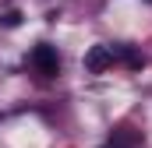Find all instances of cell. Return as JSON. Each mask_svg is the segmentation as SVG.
Masks as SVG:
<instances>
[{
    "mask_svg": "<svg viewBox=\"0 0 152 148\" xmlns=\"http://www.w3.org/2000/svg\"><path fill=\"white\" fill-rule=\"evenodd\" d=\"M149 4H152V0H149Z\"/></svg>",
    "mask_w": 152,
    "mask_h": 148,
    "instance_id": "cell-6",
    "label": "cell"
},
{
    "mask_svg": "<svg viewBox=\"0 0 152 148\" xmlns=\"http://www.w3.org/2000/svg\"><path fill=\"white\" fill-rule=\"evenodd\" d=\"M0 25H4V28L21 25V11H4V14H0Z\"/></svg>",
    "mask_w": 152,
    "mask_h": 148,
    "instance_id": "cell-5",
    "label": "cell"
},
{
    "mask_svg": "<svg viewBox=\"0 0 152 148\" xmlns=\"http://www.w3.org/2000/svg\"><path fill=\"white\" fill-rule=\"evenodd\" d=\"M28 67H32L39 78H57V74H60V53H57V46L39 42L36 49L28 53Z\"/></svg>",
    "mask_w": 152,
    "mask_h": 148,
    "instance_id": "cell-1",
    "label": "cell"
},
{
    "mask_svg": "<svg viewBox=\"0 0 152 148\" xmlns=\"http://www.w3.org/2000/svg\"><path fill=\"white\" fill-rule=\"evenodd\" d=\"M85 67H88L92 74L110 71V67H113V49H110V46H92L88 57H85Z\"/></svg>",
    "mask_w": 152,
    "mask_h": 148,
    "instance_id": "cell-3",
    "label": "cell"
},
{
    "mask_svg": "<svg viewBox=\"0 0 152 148\" xmlns=\"http://www.w3.org/2000/svg\"><path fill=\"white\" fill-rule=\"evenodd\" d=\"M142 145V131H134L131 123H117L106 138V148H138Z\"/></svg>",
    "mask_w": 152,
    "mask_h": 148,
    "instance_id": "cell-2",
    "label": "cell"
},
{
    "mask_svg": "<svg viewBox=\"0 0 152 148\" xmlns=\"http://www.w3.org/2000/svg\"><path fill=\"white\" fill-rule=\"evenodd\" d=\"M113 49V64H124L127 71H138L142 64H145V57L134 49V46H110Z\"/></svg>",
    "mask_w": 152,
    "mask_h": 148,
    "instance_id": "cell-4",
    "label": "cell"
}]
</instances>
